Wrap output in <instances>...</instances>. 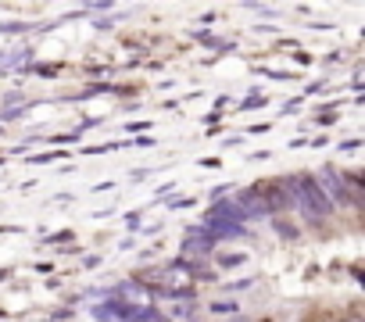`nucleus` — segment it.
Instances as JSON below:
<instances>
[{"instance_id": "nucleus-1", "label": "nucleus", "mask_w": 365, "mask_h": 322, "mask_svg": "<svg viewBox=\"0 0 365 322\" xmlns=\"http://www.w3.org/2000/svg\"><path fill=\"white\" fill-rule=\"evenodd\" d=\"M287 187H290V197H294V204L301 208V215L304 219H312V222H322L333 208L326 204V197L319 194V187H315V180L312 176H294V180H287Z\"/></svg>"}, {"instance_id": "nucleus-2", "label": "nucleus", "mask_w": 365, "mask_h": 322, "mask_svg": "<svg viewBox=\"0 0 365 322\" xmlns=\"http://www.w3.org/2000/svg\"><path fill=\"white\" fill-rule=\"evenodd\" d=\"M154 276H161L158 286H161L165 294H172V297L194 294V276L187 272V265H168V269H161V272H154Z\"/></svg>"}, {"instance_id": "nucleus-3", "label": "nucleus", "mask_w": 365, "mask_h": 322, "mask_svg": "<svg viewBox=\"0 0 365 322\" xmlns=\"http://www.w3.org/2000/svg\"><path fill=\"white\" fill-rule=\"evenodd\" d=\"M315 180V187H319V194L326 197V204L333 208V204H347V194H344V180L333 172V169H322L319 176H312Z\"/></svg>"}, {"instance_id": "nucleus-4", "label": "nucleus", "mask_w": 365, "mask_h": 322, "mask_svg": "<svg viewBox=\"0 0 365 322\" xmlns=\"http://www.w3.org/2000/svg\"><path fill=\"white\" fill-rule=\"evenodd\" d=\"M233 204L244 212V219H265V215H269V201H265L262 190H247V194H240Z\"/></svg>"}, {"instance_id": "nucleus-5", "label": "nucleus", "mask_w": 365, "mask_h": 322, "mask_svg": "<svg viewBox=\"0 0 365 322\" xmlns=\"http://www.w3.org/2000/svg\"><path fill=\"white\" fill-rule=\"evenodd\" d=\"M240 108H265V97H262V93H255V97H247Z\"/></svg>"}, {"instance_id": "nucleus-6", "label": "nucleus", "mask_w": 365, "mask_h": 322, "mask_svg": "<svg viewBox=\"0 0 365 322\" xmlns=\"http://www.w3.org/2000/svg\"><path fill=\"white\" fill-rule=\"evenodd\" d=\"M212 311H237V304H230V301L222 304V301H219V304H212Z\"/></svg>"}, {"instance_id": "nucleus-7", "label": "nucleus", "mask_w": 365, "mask_h": 322, "mask_svg": "<svg viewBox=\"0 0 365 322\" xmlns=\"http://www.w3.org/2000/svg\"><path fill=\"white\" fill-rule=\"evenodd\" d=\"M347 322H361V318H347Z\"/></svg>"}]
</instances>
